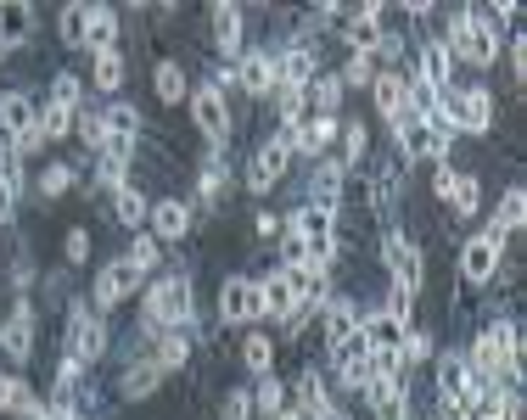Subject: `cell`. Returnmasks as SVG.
<instances>
[{"label":"cell","mask_w":527,"mask_h":420,"mask_svg":"<svg viewBox=\"0 0 527 420\" xmlns=\"http://www.w3.org/2000/svg\"><path fill=\"white\" fill-rule=\"evenodd\" d=\"M191 314H197V292H191V275H163L146 286V331H186Z\"/></svg>","instance_id":"obj_1"},{"label":"cell","mask_w":527,"mask_h":420,"mask_svg":"<svg viewBox=\"0 0 527 420\" xmlns=\"http://www.w3.org/2000/svg\"><path fill=\"white\" fill-rule=\"evenodd\" d=\"M449 118H455V135H471V140H488L494 135V118H499V101L488 84H466V90H449L443 96Z\"/></svg>","instance_id":"obj_2"},{"label":"cell","mask_w":527,"mask_h":420,"mask_svg":"<svg viewBox=\"0 0 527 420\" xmlns=\"http://www.w3.org/2000/svg\"><path fill=\"white\" fill-rule=\"evenodd\" d=\"M191 107V124H197V135L214 146V152H225L230 146V129H236V112H230V96H219L214 84H197L186 96Z\"/></svg>","instance_id":"obj_3"},{"label":"cell","mask_w":527,"mask_h":420,"mask_svg":"<svg viewBox=\"0 0 527 420\" xmlns=\"http://www.w3.org/2000/svg\"><path fill=\"white\" fill-rule=\"evenodd\" d=\"M505 247H511V236H499L494 224H483L477 236L460 241V275H466V286H488V280L499 275V258H505Z\"/></svg>","instance_id":"obj_4"},{"label":"cell","mask_w":527,"mask_h":420,"mask_svg":"<svg viewBox=\"0 0 527 420\" xmlns=\"http://www.w3.org/2000/svg\"><path fill=\"white\" fill-rule=\"evenodd\" d=\"M382 264H387V275L399 280V286H410V292L427 286V252H421L415 236H404V230H387L382 236Z\"/></svg>","instance_id":"obj_5"},{"label":"cell","mask_w":527,"mask_h":420,"mask_svg":"<svg viewBox=\"0 0 527 420\" xmlns=\"http://www.w3.org/2000/svg\"><path fill=\"white\" fill-rule=\"evenodd\" d=\"M286 168H292V152H286V140H264L253 157H247V191L253 196H270L275 185L286 180Z\"/></svg>","instance_id":"obj_6"},{"label":"cell","mask_w":527,"mask_h":420,"mask_svg":"<svg viewBox=\"0 0 527 420\" xmlns=\"http://www.w3.org/2000/svg\"><path fill=\"white\" fill-rule=\"evenodd\" d=\"M214 308H219V320L225 325H253L258 320V280L253 275H225L219 280Z\"/></svg>","instance_id":"obj_7"},{"label":"cell","mask_w":527,"mask_h":420,"mask_svg":"<svg viewBox=\"0 0 527 420\" xmlns=\"http://www.w3.org/2000/svg\"><path fill=\"white\" fill-rule=\"evenodd\" d=\"M135 292H141V269L129 264V258H113V264L96 275V286H90V303L107 314V308H118L124 297H135Z\"/></svg>","instance_id":"obj_8"},{"label":"cell","mask_w":527,"mask_h":420,"mask_svg":"<svg viewBox=\"0 0 527 420\" xmlns=\"http://www.w3.org/2000/svg\"><path fill=\"white\" fill-rule=\"evenodd\" d=\"M0 353H6L12 364L34 359V303L29 297H17L12 314H6V325H0Z\"/></svg>","instance_id":"obj_9"},{"label":"cell","mask_w":527,"mask_h":420,"mask_svg":"<svg viewBox=\"0 0 527 420\" xmlns=\"http://www.w3.org/2000/svg\"><path fill=\"white\" fill-rule=\"evenodd\" d=\"M236 90L253 101H264L275 90V51L270 45H253V51L236 56Z\"/></svg>","instance_id":"obj_10"},{"label":"cell","mask_w":527,"mask_h":420,"mask_svg":"<svg viewBox=\"0 0 527 420\" xmlns=\"http://www.w3.org/2000/svg\"><path fill=\"white\" fill-rule=\"evenodd\" d=\"M415 79L427 84V90H438V96H449L455 90V56H449V45L443 40H421V51H415Z\"/></svg>","instance_id":"obj_11"},{"label":"cell","mask_w":527,"mask_h":420,"mask_svg":"<svg viewBox=\"0 0 527 420\" xmlns=\"http://www.w3.org/2000/svg\"><path fill=\"white\" fill-rule=\"evenodd\" d=\"M342 180H348V168H342L337 157H320V163H314V174H309V208H320V213H331V219H337Z\"/></svg>","instance_id":"obj_12"},{"label":"cell","mask_w":527,"mask_h":420,"mask_svg":"<svg viewBox=\"0 0 527 420\" xmlns=\"http://www.w3.org/2000/svg\"><path fill=\"white\" fill-rule=\"evenodd\" d=\"M298 308V286H292V275L286 269H270V275H258V320H286Z\"/></svg>","instance_id":"obj_13"},{"label":"cell","mask_w":527,"mask_h":420,"mask_svg":"<svg viewBox=\"0 0 527 420\" xmlns=\"http://www.w3.org/2000/svg\"><path fill=\"white\" fill-rule=\"evenodd\" d=\"M208 34H214V45L236 62V56H242V40H247V12L230 6V0H219L214 12H208Z\"/></svg>","instance_id":"obj_14"},{"label":"cell","mask_w":527,"mask_h":420,"mask_svg":"<svg viewBox=\"0 0 527 420\" xmlns=\"http://www.w3.org/2000/svg\"><path fill=\"white\" fill-rule=\"evenodd\" d=\"M337 28H342V40H348V51H371V45L382 40V6L365 0V6H354V12H342Z\"/></svg>","instance_id":"obj_15"},{"label":"cell","mask_w":527,"mask_h":420,"mask_svg":"<svg viewBox=\"0 0 527 420\" xmlns=\"http://www.w3.org/2000/svg\"><path fill=\"white\" fill-rule=\"evenodd\" d=\"M410 79H415V68H393V73H376L371 79V101L382 118H399L410 107Z\"/></svg>","instance_id":"obj_16"},{"label":"cell","mask_w":527,"mask_h":420,"mask_svg":"<svg viewBox=\"0 0 527 420\" xmlns=\"http://www.w3.org/2000/svg\"><path fill=\"white\" fill-rule=\"evenodd\" d=\"M146 224H152L157 241H186L191 236V208L180 202V196H163V202H152Z\"/></svg>","instance_id":"obj_17"},{"label":"cell","mask_w":527,"mask_h":420,"mask_svg":"<svg viewBox=\"0 0 527 420\" xmlns=\"http://www.w3.org/2000/svg\"><path fill=\"white\" fill-rule=\"evenodd\" d=\"M331 409H337V404H331L320 364H303V370H298V415H303V420H326Z\"/></svg>","instance_id":"obj_18"},{"label":"cell","mask_w":527,"mask_h":420,"mask_svg":"<svg viewBox=\"0 0 527 420\" xmlns=\"http://www.w3.org/2000/svg\"><path fill=\"white\" fill-rule=\"evenodd\" d=\"M152 90H157V101H163V107H180V101L191 96L186 62H180V56H163V62L152 68Z\"/></svg>","instance_id":"obj_19"},{"label":"cell","mask_w":527,"mask_h":420,"mask_svg":"<svg viewBox=\"0 0 527 420\" xmlns=\"http://www.w3.org/2000/svg\"><path fill=\"white\" fill-rule=\"evenodd\" d=\"M354 325H359V303H354V297H326V314H320V342H326V348H337Z\"/></svg>","instance_id":"obj_20"},{"label":"cell","mask_w":527,"mask_h":420,"mask_svg":"<svg viewBox=\"0 0 527 420\" xmlns=\"http://www.w3.org/2000/svg\"><path fill=\"white\" fill-rule=\"evenodd\" d=\"M29 129H34V101L23 96V90H6V96H0V135L23 140Z\"/></svg>","instance_id":"obj_21"},{"label":"cell","mask_w":527,"mask_h":420,"mask_svg":"<svg viewBox=\"0 0 527 420\" xmlns=\"http://www.w3.org/2000/svg\"><path fill=\"white\" fill-rule=\"evenodd\" d=\"M499 230V236H516L527 224V191L522 185H505V196H499V208H494V219H488Z\"/></svg>","instance_id":"obj_22"},{"label":"cell","mask_w":527,"mask_h":420,"mask_svg":"<svg viewBox=\"0 0 527 420\" xmlns=\"http://www.w3.org/2000/svg\"><path fill=\"white\" fill-rule=\"evenodd\" d=\"M85 51H118V12L113 6H90V28H85Z\"/></svg>","instance_id":"obj_23"},{"label":"cell","mask_w":527,"mask_h":420,"mask_svg":"<svg viewBox=\"0 0 527 420\" xmlns=\"http://www.w3.org/2000/svg\"><path fill=\"white\" fill-rule=\"evenodd\" d=\"M337 135H342V157H337L342 168H359L371 157V129H365V118H342Z\"/></svg>","instance_id":"obj_24"},{"label":"cell","mask_w":527,"mask_h":420,"mask_svg":"<svg viewBox=\"0 0 527 420\" xmlns=\"http://www.w3.org/2000/svg\"><path fill=\"white\" fill-rule=\"evenodd\" d=\"M466 381H471L466 353H460V348H443L438 353V398H460V392H466Z\"/></svg>","instance_id":"obj_25"},{"label":"cell","mask_w":527,"mask_h":420,"mask_svg":"<svg viewBox=\"0 0 527 420\" xmlns=\"http://www.w3.org/2000/svg\"><path fill=\"white\" fill-rule=\"evenodd\" d=\"M449 208H455V219H471V213L483 208V180H477L471 168H455V185H449Z\"/></svg>","instance_id":"obj_26"},{"label":"cell","mask_w":527,"mask_h":420,"mask_svg":"<svg viewBox=\"0 0 527 420\" xmlns=\"http://www.w3.org/2000/svg\"><path fill=\"white\" fill-rule=\"evenodd\" d=\"M146 213H152V202H146L141 185H118V191H113V219L124 224V230H141Z\"/></svg>","instance_id":"obj_27"},{"label":"cell","mask_w":527,"mask_h":420,"mask_svg":"<svg viewBox=\"0 0 527 420\" xmlns=\"http://www.w3.org/2000/svg\"><path fill=\"white\" fill-rule=\"evenodd\" d=\"M85 28H90V6L85 0H73V6H62L57 12V40L68 45V51H85Z\"/></svg>","instance_id":"obj_28"},{"label":"cell","mask_w":527,"mask_h":420,"mask_svg":"<svg viewBox=\"0 0 527 420\" xmlns=\"http://www.w3.org/2000/svg\"><path fill=\"white\" fill-rule=\"evenodd\" d=\"M303 101H309L314 112L337 118V107H342V73H314V84L303 90Z\"/></svg>","instance_id":"obj_29"},{"label":"cell","mask_w":527,"mask_h":420,"mask_svg":"<svg viewBox=\"0 0 527 420\" xmlns=\"http://www.w3.org/2000/svg\"><path fill=\"white\" fill-rule=\"evenodd\" d=\"M152 364H157V370H186V364H191V336L186 331H163V336H157Z\"/></svg>","instance_id":"obj_30"},{"label":"cell","mask_w":527,"mask_h":420,"mask_svg":"<svg viewBox=\"0 0 527 420\" xmlns=\"http://www.w3.org/2000/svg\"><path fill=\"white\" fill-rule=\"evenodd\" d=\"M101 129H107V140H141V112L129 107V101H113V107L101 112Z\"/></svg>","instance_id":"obj_31"},{"label":"cell","mask_w":527,"mask_h":420,"mask_svg":"<svg viewBox=\"0 0 527 420\" xmlns=\"http://www.w3.org/2000/svg\"><path fill=\"white\" fill-rule=\"evenodd\" d=\"M242 364L253 370V376H270L275 370V336H264V331H253L242 342Z\"/></svg>","instance_id":"obj_32"},{"label":"cell","mask_w":527,"mask_h":420,"mask_svg":"<svg viewBox=\"0 0 527 420\" xmlns=\"http://www.w3.org/2000/svg\"><path fill=\"white\" fill-rule=\"evenodd\" d=\"M34 129H40L45 140H62V135L73 129V112L62 107V101H45V107L34 112Z\"/></svg>","instance_id":"obj_33"},{"label":"cell","mask_w":527,"mask_h":420,"mask_svg":"<svg viewBox=\"0 0 527 420\" xmlns=\"http://www.w3.org/2000/svg\"><path fill=\"white\" fill-rule=\"evenodd\" d=\"M157 381H163V370H157L152 359H135V364L124 370V392H129V398H146V392H157Z\"/></svg>","instance_id":"obj_34"},{"label":"cell","mask_w":527,"mask_h":420,"mask_svg":"<svg viewBox=\"0 0 527 420\" xmlns=\"http://www.w3.org/2000/svg\"><path fill=\"white\" fill-rule=\"evenodd\" d=\"M286 409V387H281V376H258V392H253V415H281Z\"/></svg>","instance_id":"obj_35"},{"label":"cell","mask_w":527,"mask_h":420,"mask_svg":"<svg viewBox=\"0 0 527 420\" xmlns=\"http://www.w3.org/2000/svg\"><path fill=\"white\" fill-rule=\"evenodd\" d=\"M68 185H73V168L68 163H45L40 180H34V191H40L45 202H57V196H68Z\"/></svg>","instance_id":"obj_36"},{"label":"cell","mask_w":527,"mask_h":420,"mask_svg":"<svg viewBox=\"0 0 527 420\" xmlns=\"http://www.w3.org/2000/svg\"><path fill=\"white\" fill-rule=\"evenodd\" d=\"M51 101H62L68 112H79V101H85V79H79V73H57V79H51Z\"/></svg>","instance_id":"obj_37"},{"label":"cell","mask_w":527,"mask_h":420,"mask_svg":"<svg viewBox=\"0 0 527 420\" xmlns=\"http://www.w3.org/2000/svg\"><path fill=\"white\" fill-rule=\"evenodd\" d=\"M118 84H124V56L96 51V90H118Z\"/></svg>","instance_id":"obj_38"},{"label":"cell","mask_w":527,"mask_h":420,"mask_svg":"<svg viewBox=\"0 0 527 420\" xmlns=\"http://www.w3.org/2000/svg\"><path fill=\"white\" fill-rule=\"evenodd\" d=\"M275 247H281V269H314L309 264V241H303V236L281 230V241H275Z\"/></svg>","instance_id":"obj_39"},{"label":"cell","mask_w":527,"mask_h":420,"mask_svg":"<svg viewBox=\"0 0 527 420\" xmlns=\"http://www.w3.org/2000/svg\"><path fill=\"white\" fill-rule=\"evenodd\" d=\"M124 258H129V264H135V269H141V275H146V269H157V258H163V247H157V236H146V230H141V236L129 241V252H124Z\"/></svg>","instance_id":"obj_40"},{"label":"cell","mask_w":527,"mask_h":420,"mask_svg":"<svg viewBox=\"0 0 527 420\" xmlns=\"http://www.w3.org/2000/svg\"><path fill=\"white\" fill-rule=\"evenodd\" d=\"M62 258H68L73 269L90 258V230H85V224H68V236H62Z\"/></svg>","instance_id":"obj_41"},{"label":"cell","mask_w":527,"mask_h":420,"mask_svg":"<svg viewBox=\"0 0 527 420\" xmlns=\"http://www.w3.org/2000/svg\"><path fill=\"white\" fill-rule=\"evenodd\" d=\"M219 420H253V392L230 387L225 398H219Z\"/></svg>","instance_id":"obj_42"},{"label":"cell","mask_w":527,"mask_h":420,"mask_svg":"<svg viewBox=\"0 0 527 420\" xmlns=\"http://www.w3.org/2000/svg\"><path fill=\"white\" fill-rule=\"evenodd\" d=\"M376 79V56L371 51H354L348 56V73H342V90H348V84H371Z\"/></svg>","instance_id":"obj_43"},{"label":"cell","mask_w":527,"mask_h":420,"mask_svg":"<svg viewBox=\"0 0 527 420\" xmlns=\"http://www.w3.org/2000/svg\"><path fill=\"white\" fill-rule=\"evenodd\" d=\"M505 62H511V84H522V68H527V40H522V34L505 40Z\"/></svg>","instance_id":"obj_44"},{"label":"cell","mask_w":527,"mask_h":420,"mask_svg":"<svg viewBox=\"0 0 527 420\" xmlns=\"http://www.w3.org/2000/svg\"><path fill=\"white\" fill-rule=\"evenodd\" d=\"M281 230H286V224L275 219V213H258V219H253V236L258 241H281Z\"/></svg>","instance_id":"obj_45"},{"label":"cell","mask_w":527,"mask_h":420,"mask_svg":"<svg viewBox=\"0 0 527 420\" xmlns=\"http://www.w3.org/2000/svg\"><path fill=\"white\" fill-rule=\"evenodd\" d=\"M12 219H17V196L0 185V224H12Z\"/></svg>","instance_id":"obj_46"},{"label":"cell","mask_w":527,"mask_h":420,"mask_svg":"<svg viewBox=\"0 0 527 420\" xmlns=\"http://www.w3.org/2000/svg\"><path fill=\"white\" fill-rule=\"evenodd\" d=\"M275 420H303V415H298V409H281V415H275Z\"/></svg>","instance_id":"obj_47"},{"label":"cell","mask_w":527,"mask_h":420,"mask_svg":"<svg viewBox=\"0 0 527 420\" xmlns=\"http://www.w3.org/2000/svg\"><path fill=\"white\" fill-rule=\"evenodd\" d=\"M326 420H348V415H342V409H331V415H326Z\"/></svg>","instance_id":"obj_48"},{"label":"cell","mask_w":527,"mask_h":420,"mask_svg":"<svg viewBox=\"0 0 527 420\" xmlns=\"http://www.w3.org/2000/svg\"><path fill=\"white\" fill-rule=\"evenodd\" d=\"M73 420H79V415H73Z\"/></svg>","instance_id":"obj_49"}]
</instances>
